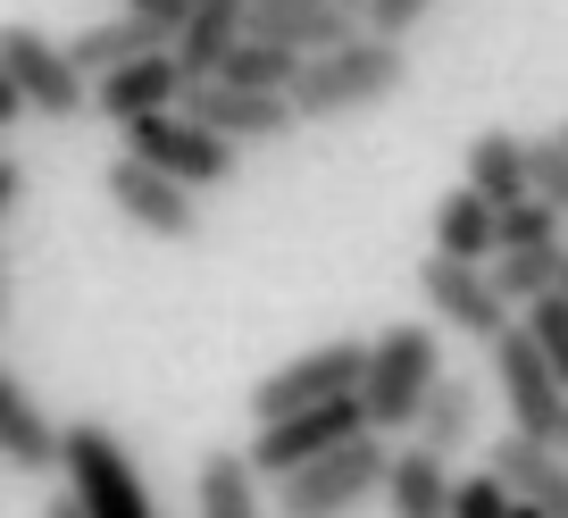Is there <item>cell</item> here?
I'll list each match as a JSON object with an SVG mask.
<instances>
[{
	"label": "cell",
	"instance_id": "cell-1",
	"mask_svg": "<svg viewBox=\"0 0 568 518\" xmlns=\"http://www.w3.org/2000/svg\"><path fill=\"white\" fill-rule=\"evenodd\" d=\"M409 75H418L409 68V42L359 26V34L326 42V51H302L284 101H293L302 125H343V118H368V109H393L409 92Z\"/></svg>",
	"mask_w": 568,
	"mask_h": 518
},
{
	"label": "cell",
	"instance_id": "cell-2",
	"mask_svg": "<svg viewBox=\"0 0 568 518\" xmlns=\"http://www.w3.org/2000/svg\"><path fill=\"white\" fill-rule=\"evenodd\" d=\"M59 477H68V501L59 510L75 518H151V485H142L134 451L109 435V418H68L59 427Z\"/></svg>",
	"mask_w": 568,
	"mask_h": 518
},
{
	"label": "cell",
	"instance_id": "cell-3",
	"mask_svg": "<svg viewBox=\"0 0 568 518\" xmlns=\"http://www.w3.org/2000/svg\"><path fill=\"white\" fill-rule=\"evenodd\" d=\"M435 368H444V343H435V326H426V318L385 326V335L368 343V359H359V385H352L359 418H368L376 435H409V418H418Z\"/></svg>",
	"mask_w": 568,
	"mask_h": 518
},
{
	"label": "cell",
	"instance_id": "cell-4",
	"mask_svg": "<svg viewBox=\"0 0 568 518\" xmlns=\"http://www.w3.org/2000/svg\"><path fill=\"white\" fill-rule=\"evenodd\" d=\"M385 451L393 444L376 427H352L343 444H326V451H310V460H293L284 477H267V485H276V510L335 518V510H352V501H368L376 477H385Z\"/></svg>",
	"mask_w": 568,
	"mask_h": 518
},
{
	"label": "cell",
	"instance_id": "cell-5",
	"mask_svg": "<svg viewBox=\"0 0 568 518\" xmlns=\"http://www.w3.org/2000/svg\"><path fill=\"white\" fill-rule=\"evenodd\" d=\"M0 68H9V84H18L26 118H51V125H75L92 118V75L68 59V42H51L42 26H0Z\"/></svg>",
	"mask_w": 568,
	"mask_h": 518
},
{
	"label": "cell",
	"instance_id": "cell-6",
	"mask_svg": "<svg viewBox=\"0 0 568 518\" xmlns=\"http://www.w3.org/2000/svg\"><path fill=\"white\" fill-rule=\"evenodd\" d=\"M118 134H125L134 160L168 167V176L193 184V193H217V184H234V167H243V151H234L226 134H210L193 109H151V118H125Z\"/></svg>",
	"mask_w": 568,
	"mask_h": 518
},
{
	"label": "cell",
	"instance_id": "cell-7",
	"mask_svg": "<svg viewBox=\"0 0 568 518\" xmlns=\"http://www.w3.org/2000/svg\"><path fill=\"white\" fill-rule=\"evenodd\" d=\"M485 368H494V394H501V410H510V427L518 435H551L560 444V402H568V385L551 376V359L535 352V335L527 326H501V335H485Z\"/></svg>",
	"mask_w": 568,
	"mask_h": 518
},
{
	"label": "cell",
	"instance_id": "cell-8",
	"mask_svg": "<svg viewBox=\"0 0 568 518\" xmlns=\"http://www.w3.org/2000/svg\"><path fill=\"white\" fill-rule=\"evenodd\" d=\"M101 193H109V210H118L125 226L160 234V243H201V193L176 184L168 167L134 160V151H118V160L101 167Z\"/></svg>",
	"mask_w": 568,
	"mask_h": 518
},
{
	"label": "cell",
	"instance_id": "cell-9",
	"mask_svg": "<svg viewBox=\"0 0 568 518\" xmlns=\"http://www.w3.org/2000/svg\"><path fill=\"white\" fill-rule=\"evenodd\" d=\"M418 302H426V318H444L452 335H468V343L510 326V302L494 293L485 260H452V251H426L418 260Z\"/></svg>",
	"mask_w": 568,
	"mask_h": 518
},
{
	"label": "cell",
	"instance_id": "cell-10",
	"mask_svg": "<svg viewBox=\"0 0 568 518\" xmlns=\"http://www.w3.org/2000/svg\"><path fill=\"white\" fill-rule=\"evenodd\" d=\"M210 134H226L234 151H276L302 134V118H293V101L284 92H243V84H217V75H201V84H184V101Z\"/></svg>",
	"mask_w": 568,
	"mask_h": 518
},
{
	"label": "cell",
	"instance_id": "cell-11",
	"mask_svg": "<svg viewBox=\"0 0 568 518\" xmlns=\"http://www.w3.org/2000/svg\"><path fill=\"white\" fill-rule=\"evenodd\" d=\"M359 359H368V343H359V335H335V343L293 352L284 368H267L260 385H251V418L302 410V402H326V394H352V385H359Z\"/></svg>",
	"mask_w": 568,
	"mask_h": 518
},
{
	"label": "cell",
	"instance_id": "cell-12",
	"mask_svg": "<svg viewBox=\"0 0 568 518\" xmlns=\"http://www.w3.org/2000/svg\"><path fill=\"white\" fill-rule=\"evenodd\" d=\"M352 427H368L359 418V394H326V402H302V410H276V418H260V435H251V468L260 477H284L293 460H310V451H326V444H343Z\"/></svg>",
	"mask_w": 568,
	"mask_h": 518
},
{
	"label": "cell",
	"instance_id": "cell-13",
	"mask_svg": "<svg viewBox=\"0 0 568 518\" xmlns=\"http://www.w3.org/2000/svg\"><path fill=\"white\" fill-rule=\"evenodd\" d=\"M184 101V75H176V51H134L118 68L92 75V118L125 125V118H151V109H176Z\"/></svg>",
	"mask_w": 568,
	"mask_h": 518
},
{
	"label": "cell",
	"instance_id": "cell-14",
	"mask_svg": "<svg viewBox=\"0 0 568 518\" xmlns=\"http://www.w3.org/2000/svg\"><path fill=\"white\" fill-rule=\"evenodd\" d=\"M485 468H494V477L510 485L535 518H568V451L551 444V435H518V427H510Z\"/></svg>",
	"mask_w": 568,
	"mask_h": 518
},
{
	"label": "cell",
	"instance_id": "cell-15",
	"mask_svg": "<svg viewBox=\"0 0 568 518\" xmlns=\"http://www.w3.org/2000/svg\"><path fill=\"white\" fill-rule=\"evenodd\" d=\"M0 460L18 468V477H51L59 468V418L34 402V385L9 359H0Z\"/></svg>",
	"mask_w": 568,
	"mask_h": 518
},
{
	"label": "cell",
	"instance_id": "cell-16",
	"mask_svg": "<svg viewBox=\"0 0 568 518\" xmlns=\"http://www.w3.org/2000/svg\"><path fill=\"white\" fill-rule=\"evenodd\" d=\"M409 435L435 451H468L485 435V385L468 368H435V385H426L418 418H409Z\"/></svg>",
	"mask_w": 568,
	"mask_h": 518
},
{
	"label": "cell",
	"instance_id": "cell-17",
	"mask_svg": "<svg viewBox=\"0 0 568 518\" xmlns=\"http://www.w3.org/2000/svg\"><path fill=\"white\" fill-rule=\"evenodd\" d=\"M193 510H201V518H260V510H267V477L251 468L243 444L201 451V468H193Z\"/></svg>",
	"mask_w": 568,
	"mask_h": 518
},
{
	"label": "cell",
	"instance_id": "cell-18",
	"mask_svg": "<svg viewBox=\"0 0 568 518\" xmlns=\"http://www.w3.org/2000/svg\"><path fill=\"white\" fill-rule=\"evenodd\" d=\"M234 34H243V0H184L176 18V75L184 84H201V75H217V59L234 51Z\"/></svg>",
	"mask_w": 568,
	"mask_h": 518
},
{
	"label": "cell",
	"instance_id": "cell-19",
	"mask_svg": "<svg viewBox=\"0 0 568 518\" xmlns=\"http://www.w3.org/2000/svg\"><path fill=\"white\" fill-rule=\"evenodd\" d=\"M376 494H385L402 518H435V510H444V494H452V451H435V444L385 451V477H376Z\"/></svg>",
	"mask_w": 568,
	"mask_h": 518
},
{
	"label": "cell",
	"instance_id": "cell-20",
	"mask_svg": "<svg viewBox=\"0 0 568 518\" xmlns=\"http://www.w3.org/2000/svg\"><path fill=\"white\" fill-rule=\"evenodd\" d=\"M460 184H477L494 210H501V201H518V193H527V134H510V125H485V134H468Z\"/></svg>",
	"mask_w": 568,
	"mask_h": 518
},
{
	"label": "cell",
	"instance_id": "cell-21",
	"mask_svg": "<svg viewBox=\"0 0 568 518\" xmlns=\"http://www.w3.org/2000/svg\"><path fill=\"white\" fill-rule=\"evenodd\" d=\"M560 251L568 243H494L485 251V276H494V293L518 309V302H535V293L560 285Z\"/></svg>",
	"mask_w": 568,
	"mask_h": 518
},
{
	"label": "cell",
	"instance_id": "cell-22",
	"mask_svg": "<svg viewBox=\"0 0 568 518\" xmlns=\"http://www.w3.org/2000/svg\"><path fill=\"white\" fill-rule=\"evenodd\" d=\"M435 251H452V260H485V251H494V201H485L477 184L435 201Z\"/></svg>",
	"mask_w": 568,
	"mask_h": 518
},
{
	"label": "cell",
	"instance_id": "cell-23",
	"mask_svg": "<svg viewBox=\"0 0 568 518\" xmlns=\"http://www.w3.org/2000/svg\"><path fill=\"white\" fill-rule=\"evenodd\" d=\"M293 68H302V51H284V42H267V34H234V51L217 59V84L284 92V84H293Z\"/></svg>",
	"mask_w": 568,
	"mask_h": 518
},
{
	"label": "cell",
	"instance_id": "cell-24",
	"mask_svg": "<svg viewBox=\"0 0 568 518\" xmlns=\"http://www.w3.org/2000/svg\"><path fill=\"white\" fill-rule=\"evenodd\" d=\"M518 326L535 335V352H544L551 376L568 385V293L551 285V293H535V302H518Z\"/></svg>",
	"mask_w": 568,
	"mask_h": 518
},
{
	"label": "cell",
	"instance_id": "cell-25",
	"mask_svg": "<svg viewBox=\"0 0 568 518\" xmlns=\"http://www.w3.org/2000/svg\"><path fill=\"white\" fill-rule=\"evenodd\" d=\"M444 510L452 518H535L527 501L510 494V485L494 477V468H477V477H452V494H444Z\"/></svg>",
	"mask_w": 568,
	"mask_h": 518
},
{
	"label": "cell",
	"instance_id": "cell-26",
	"mask_svg": "<svg viewBox=\"0 0 568 518\" xmlns=\"http://www.w3.org/2000/svg\"><path fill=\"white\" fill-rule=\"evenodd\" d=\"M494 243H568V226H560V210H551L544 193H518V201L494 210Z\"/></svg>",
	"mask_w": 568,
	"mask_h": 518
},
{
	"label": "cell",
	"instance_id": "cell-27",
	"mask_svg": "<svg viewBox=\"0 0 568 518\" xmlns=\"http://www.w3.org/2000/svg\"><path fill=\"white\" fill-rule=\"evenodd\" d=\"M527 193H544L568 217V143L560 134H527Z\"/></svg>",
	"mask_w": 568,
	"mask_h": 518
},
{
	"label": "cell",
	"instance_id": "cell-28",
	"mask_svg": "<svg viewBox=\"0 0 568 518\" xmlns=\"http://www.w3.org/2000/svg\"><path fill=\"white\" fill-rule=\"evenodd\" d=\"M426 9H435V0H359V26H368V34H418L426 26Z\"/></svg>",
	"mask_w": 568,
	"mask_h": 518
},
{
	"label": "cell",
	"instance_id": "cell-29",
	"mask_svg": "<svg viewBox=\"0 0 568 518\" xmlns=\"http://www.w3.org/2000/svg\"><path fill=\"white\" fill-rule=\"evenodd\" d=\"M18 201H26V160L0 143V217H18Z\"/></svg>",
	"mask_w": 568,
	"mask_h": 518
},
{
	"label": "cell",
	"instance_id": "cell-30",
	"mask_svg": "<svg viewBox=\"0 0 568 518\" xmlns=\"http://www.w3.org/2000/svg\"><path fill=\"white\" fill-rule=\"evenodd\" d=\"M18 118H26V101H18V84H9V68H0V134H9Z\"/></svg>",
	"mask_w": 568,
	"mask_h": 518
},
{
	"label": "cell",
	"instance_id": "cell-31",
	"mask_svg": "<svg viewBox=\"0 0 568 518\" xmlns=\"http://www.w3.org/2000/svg\"><path fill=\"white\" fill-rule=\"evenodd\" d=\"M0 309H9V268H0Z\"/></svg>",
	"mask_w": 568,
	"mask_h": 518
},
{
	"label": "cell",
	"instance_id": "cell-32",
	"mask_svg": "<svg viewBox=\"0 0 568 518\" xmlns=\"http://www.w3.org/2000/svg\"><path fill=\"white\" fill-rule=\"evenodd\" d=\"M560 444H568V402H560Z\"/></svg>",
	"mask_w": 568,
	"mask_h": 518
},
{
	"label": "cell",
	"instance_id": "cell-33",
	"mask_svg": "<svg viewBox=\"0 0 568 518\" xmlns=\"http://www.w3.org/2000/svg\"><path fill=\"white\" fill-rule=\"evenodd\" d=\"M560 293H568V251H560Z\"/></svg>",
	"mask_w": 568,
	"mask_h": 518
},
{
	"label": "cell",
	"instance_id": "cell-34",
	"mask_svg": "<svg viewBox=\"0 0 568 518\" xmlns=\"http://www.w3.org/2000/svg\"><path fill=\"white\" fill-rule=\"evenodd\" d=\"M125 9H142V0H125Z\"/></svg>",
	"mask_w": 568,
	"mask_h": 518
},
{
	"label": "cell",
	"instance_id": "cell-35",
	"mask_svg": "<svg viewBox=\"0 0 568 518\" xmlns=\"http://www.w3.org/2000/svg\"><path fill=\"white\" fill-rule=\"evenodd\" d=\"M560 143H568V125H560Z\"/></svg>",
	"mask_w": 568,
	"mask_h": 518
},
{
	"label": "cell",
	"instance_id": "cell-36",
	"mask_svg": "<svg viewBox=\"0 0 568 518\" xmlns=\"http://www.w3.org/2000/svg\"><path fill=\"white\" fill-rule=\"evenodd\" d=\"M0 143H9V134H0Z\"/></svg>",
	"mask_w": 568,
	"mask_h": 518
},
{
	"label": "cell",
	"instance_id": "cell-37",
	"mask_svg": "<svg viewBox=\"0 0 568 518\" xmlns=\"http://www.w3.org/2000/svg\"><path fill=\"white\" fill-rule=\"evenodd\" d=\"M560 226H568V217H560Z\"/></svg>",
	"mask_w": 568,
	"mask_h": 518
},
{
	"label": "cell",
	"instance_id": "cell-38",
	"mask_svg": "<svg viewBox=\"0 0 568 518\" xmlns=\"http://www.w3.org/2000/svg\"><path fill=\"white\" fill-rule=\"evenodd\" d=\"M352 9H359V0H352Z\"/></svg>",
	"mask_w": 568,
	"mask_h": 518
}]
</instances>
